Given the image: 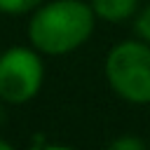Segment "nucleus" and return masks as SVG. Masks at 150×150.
<instances>
[{
    "label": "nucleus",
    "mask_w": 150,
    "mask_h": 150,
    "mask_svg": "<svg viewBox=\"0 0 150 150\" xmlns=\"http://www.w3.org/2000/svg\"><path fill=\"white\" fill-rule=\"evenodd\" d=\"M112 150H143L145 143L138 138V136H124V138H117L110 143Z\"/></svg>",
    "instance_id": "0eeeda50"
},
{
    "label": "nucleus",
    "mask_w": 150,
    "mask_h": 150,
    "mask_svg": "<svg viewBox=\"0 0 150 150\" xmlns=\"http://www.w3.org/2000/svg\"><path fill=\"white\" fill-rule=\"evenodd\" d=\"M148 145H150V143H148Z\"/></svg>",
    "instance_id": "1a4fd4ad"
},
{
    "label": "nucleus",
    "mask_w": 150,
    "mask_h": 150,
    "mask_svg": "<svg viewBox=\"0 0 150 150\" xmlns=\"http://www.w3.org/2000/svg\"><path fill=\"white\" fill-rule=\"evenodd\" d=\"M9 148H12V145H9L7 141H0V150H9Z\"/></svg>",
    "instance_id": "6e6552de"
},
{
    "label": "nucleus",
    "mask_w": 150,
    "mask_h": 150,
    "mask_svg": "<svg viewBox=\"0 0 150 150\" xmlns=\"http://www.w3.org/2000/svg\"><path fill=\"white\" fill-rule=\"evenodd\" d=\"M42 61L33 49L12 47L0 56V98L7 103H26L42 87Z\"/></svg>",
    "instance_id": "7ed1b4c3"
},
{
    "label": "nucleus",
    "mask_w": 150,
    "mask_h": 150,
    "mask_svg": "<svg viewBox=\"0 0 150 150\" xmlns=\"http://www.w3.org/2000/svg\"><path fill=\"white\" fill-rule=\"evenodd\" d=\"M96 14L82 0H54L42 5L28 23V38L35 49L59 56L84 45L94 30Z\"/></svg>",
    "instance_id": "f257e3e1"
},
{
    "label": "nucleus",
    "mask_w": 150,
    "mask_h": 150,
    "mask_svg": "<svg viewBox=\"0 0 150 150\" xmlns=\"http://www.w3.org/2000/svg\"><path fill=\"white\" fill-rule=\"evenodd\" d=\"M42 0H0V12H7V14H23V12H30L40 5Z\"/></svg>",
    "instance_id": "423d86ee"
},
{
    "label": "nucleus",
    "mask_w": 150,
    "mask_h": 150,
    "mask_svg": "<svg viewBox=\"0 0 150 150\" xmlns=\"http://www.w3.org/2000/svg\"><path fill=\"white\" fill-rule=\"evenodd\" d=\"M96 19H103L108 23H122L127 19H134L141 9L138 0H91L89 2Z\"/></svg>",
    "instance_id": "20e7f679"
},
{
    "label": "nucleus",
    "mask_w": 150,
    "mask_h": 150,
    "mask_svg": "<svg viewBox=\"0 0 150 150\" xmlns=\"http://www.w3.org/2000/svg\"><path fill=\"white\" fill-rule=\"evenodd\" d=\"M105 80L127 103H150V45L143 40L117 42L105 56Z\"/></svg>",
    "instance_id": "f03ea898"
},
{
    "label": "nucleus",
    "mask_w": 150,
    "mask_h": 150,
    "mask_svg": "<svg viewBox=\"0 0 150 150\" xmlns=\"http://www.w3.org/2000/svg\"><path fill=\"white\" fill-rule=\"evenodd\" d=\"M134 33L138 35V40L150 45V5L141 7L134 16Z\"/></svg>",
    "instance_id": "39448f33"
}]
</instances>
